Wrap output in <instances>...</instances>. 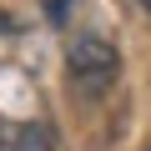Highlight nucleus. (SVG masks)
Masks as SVG:
<instances>
[{"label": "nucleus", "mask_w": 151, "mask_h": 151, "mask_svg": "<svg viewBox=\"0 0 151 151\" xmlns=\"http://www.w3.org/2000/svg\"><path fill=\"white\" fill-rule=\"evenodd\" d=\"M65 65H70V81L86 96H101V91L116 86L121 55H116V45L106 35H70L65 40Z\"/></svg>", "instance_id": "obj_1"}, {"label": "nucleus", "mask_w": 151, "mask_h": 151, "mask_svg": "<svg viewBox=\"0 0 151 151\" xmlns=\"http://www.w3.org/2000/svg\"><path fill=\"white\" fill-rule=\"evenodd\" d=\"M136 5H141V10H146V15H151V0H136Z\"/></svg>", "instance_id": "obj_3"}, {"label": "nucleus", "mask_w": 151, "mask_h": 151, "mask_svg": "<svg viewBox=\"0 0 151 151\" xmlns=\"http://www.w3.org/2000/svg\"><path fill=\"white\" fill-rule=\"evenodd\" d=\"M0 151H55V131L40 121H0Z\"/></svg>", "instance_id": "obj_2"}]
</instances>
